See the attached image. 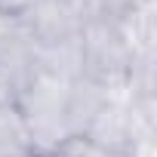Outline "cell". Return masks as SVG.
Masks as SVG:
<instances>
[{
    "label": "cell",
    "mask_w": 157,
    "mask_h": 157,
    "mask_svg": "<svg viewBox=\"0 0 157 157\" xmlns=\"http://www.w3.org/2000/svg\"><path fill=\"white\" fill-rule=\"evenodd\" d=\"M0 157H40L16 105H0Z\"/></svg>",
    "instance_id": "obj_5"
},
{
    "label": "cell",
    "mask_w": 157,
    "mask_h": 157,
    "mask_svg": "<svg viewBox=\"0 0 157 157\" xmlns=\"http://www.w3.org/2000/svg\"><path fill=\"white\" fill-rule=\"evenodd\" d=\"M74 13L86 22H114L126 25L129 19L139 16V0H68Z\"/></svg>",
    "instance_id": "obj_6"
},
{
    "label": "cell",
    "mask_w": 157,
    "mask_h": 157,
    "mask_svg": "<svg viewBox=\"0 0 157 157\" xmlns=\"http://www.w3.org/2000/svg\"><path fill=\"white\" fill-rule=\"evenodd\" d=\"M46 157H120V154L102 148L99 142H93V139H86V136H68V139H62Z\"/></svg>",
    "instance_id": "obj_7"
},
{
    "label": "cell",
    "mask_w": 157,
    "mask_h": 157,
    "mask_svg": "<svg viewBox=\"0 0 157 157\" xmlns=\"http://www.w3.org/2000/svg\"><path fill=\"white\" fill-rule=\"evenodd\" d=\"M77 80V77H74ZM68 96H71V80L46 71H34V77L22 86L16 96V108L31 132V142L40 157H46L62 139L71 136L68 123Z\"/></svg>",
    "instance_id": "obj_1"
},
{
    "label": "cell",
    "mask_w": 157,
    "mask_h": 157,
    "mask_svg": "<svg viewBox=\"0 0 157 157\" xmlns=\"http://www.w3.org/2000/svg\"><path fill=\"white\" fill-rule=\"evenodd\" d=\"M19 28L34 46H59L80 37L83 19L68 0H40L28 16L19 19Z\"/></svg>",
    "instance_id": "obj_3"
},
{
    "label": "cell",
    "mask_w": 157,
    "mask_h": 157,
    "mask_svg": "<svg viewBox=\"0 0 157 157\" xmlns=\"http://www.w3.org/2000/svg\"><path fill=\"white\" fill-rule=\"evenodd\" d=\"M16 31H19V22H16V19H6V16H0V43H3V40H10Z\"/></svg>",
    "instance_id": "obj_9"
},
{
    "label": "cell",
    "mask_w": 157,
    "mask_h": 157,
    "mask_svg": "<svg viewBox=\"0 0 157 157\" xmlns=\"http://www.w3.org/2000/svg\"><path fill=\"white\" fill-rule=\"evenodd\" d=\"M102 148L120 154V157H136V126H132V111L120 105L117 99H108L102 111L90 120V126L80 132Z\"/></svg>",
    "instance_id": "obj_4"
},
{
    "label": "cell",
    "mask_w": 157,
    "mask_h": 157,
    "mask_svg": "<svg viewBox=\"0 0 157 157\" xmlns=\"http://www.w3.org/2000/svg\"><path fill=\"white\" fill-rule=\"evenodd\" d=\"M80 77L102 83L105 90H120L132 80L139 62L132 34L114 22H86L80 28Z\"/></svg>",
    "instance_id": "obj_2"
},
{
    "label": "cell",
    "mask_w": 157,
    "mask_h": 157,
    "mask_svg": "<svg viewBox=\"0 0 157 157\" xmlns=\"http://www.w3.org/2000/svg\"><path fill=\"white\" fill-rule=\"evenodd\" d=\"M40 3V0H0V16H6V19H22V16H28L34 6Z\"/></svg>",
    "instance_id": "obj_8"
}]
</instances>
